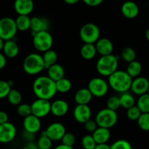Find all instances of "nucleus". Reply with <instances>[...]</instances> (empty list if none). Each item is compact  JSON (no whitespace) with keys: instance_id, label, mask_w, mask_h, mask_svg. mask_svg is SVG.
I'll use <instances>...</instances> for the list:
<instances>
[{"instance_id":"f257e3e1","label":"nucleus","mask_w":149,"mask_h":149,"mask_svg":"<svg viewBox=\"0 0 149 149\" xmlns=\"http://www.w3.org/2000/svg\"><path fill=\"white\" fill-rule=\"evenodd\" d=\"M33 92L37 98L50 100L57 93L56 82L48 76H39L34 81Z\"/></svg>"},{"instance_id":"f03ea898","label":"nucleus","mask_w":149,"mask_h":149,"mask_svg":"<svg viewBox=\"0 0 149 149\" xmlns=\"http://www.w3.org/2000/svg\"><path fill=\"white\" fill-rule=\"evenodd\" d=\"M132 80L126 71L117 70L108 77V84L114 91L124 93L130 90Z\"/></svg>"},{"instance_id":"7ed1b4c3","label":"nucleus","mask_w":149,"mask_h":149,"mask_svg":"<svg viewBox=\"0 0 149 149\" xmlns=\"http://www.w3.org/2000/svg\"><path fill=\"white\" fill-rule=\"evenodd\" d=\"M118 58L111 54L99 58L96 64V69L100 75L109 77L118 70Z\"/></svg>"},{"instance_id":"20e7f679","label":"nucleus","mask_w":149,"mask_h":149,"mask_svg":"<svg viewBox=\"0 0 149 149\" xmlns=\"http://www.w3.org/2000/svg\"><path fill=\"white\" fill-rule=\"evenodd\" d=\"M23 68L29 75H37L45 69L43 58L38 53H31L25 58Z\"/></svg>"},{"instance_id":"39448f33","label":"nucleus","mask_w":149,"mask_h":149,"mask_svg":"<svg viewBox=\"0 0 149 149\" xmlns=\"http://www.w3.org/2000/svg\"><path fill=\"white\" fill-rule=\"evenodd\" d=\"M95 121L99 127L110 129L116 125L118 122V114L115 111L105 108L101 109L96 115Z\"/></svg>"},{"instance_id":"423d86ee","label":"nucleus","mask_w":149,"mask_h":149,"mask_svg":"<svg viewBox=\"0 0 149 149\" xmlns=\"http://www.w3.org/2000/svg\"><path fill=\"white\" fill-rule=\"evenodd\" d=\"M80 37L84 44H95L100 39L99 28L95 23H86L80 29Z\"/></svg>"},{"instance_id":"0eeeda50","label":"nucleus","mask_w":149,"mask_h":149,"mask_svg":"<svg viewBox=\"0 0 149 149\" xmlns=\"http://www.w3.org/2000/svg\"><path fill=\"white\" fill-rule=\"evenodd\" d=\"M32 36L33 45L37 50L45 52L51 49L53 45V39L48 31L38 32L32 35Z\"/></svg>"},{"instance_id":"6e6552de","label":"nucleus","mask_w":149,"mask_h":149,"mask_svg":"<svg viewBox=\"0 0 149 149\" xmlns=\"http://www.w3.org/2000/svg\"><path fill=\"white\" fill-rule=\"evenodd\" d=\"M15 20L10 17L0 19V38L5 41L12 40L17 33Z\"/></svg>"},{"instance_id":"1a4fd4ad","label":"nucleus","mask_w":149,"mask_h":149,"mask_svg":"<svg viewBox=\"0 0 149 149\" xmlns=\"http://www.w3.org/2000/svg\"><path fill=\"white\" fill-rule=\"evenodd\" d=\"M109 84L105 79L100 77H95L89 81L88 89L91 95L96 97H104L109 90Z\"/></svg>"},{"instance_id":"9d476101","label":"nucleus","mask_w":149,"mask_h":149,"mask_svg":"<svg viewBox=\"0 0 149 149\" xmlns=\"http://www.w3.org/2000/svg\"><path fill=\"white\" fill-rule=\"evenodd\" d=\"M32 114L37 117L44 118L51 113V103L50 100L37 98L31 104Z\"/></svg>"},{"instance_id":"9b49d317","label":"nucleus","mask_w":149,"mask_h":149,"mask_svg":"<svg viewBox=\"0 0 149 149\" xmlns=\"http://www.w3.org/2000/svg\"><path fill=\"white\" fill-rule=\"evenodd\" d=\"M17 134L15 126L11 122L0 125V143H8L15 139Z\"/></svg>"},{"instance_id":"f8f14e48","label":"nucleus","mask_w":149,"mask_h":149,"mask_svg":"<svg viewBox=\"0 0 149 149\" xmlns=\"http://www.w3.org/2000/svg\"><path fill=\"white\" fill-rule=\"evenodd\" d=\"M44 132L52 141H61L64 134L67 132L64 125L59 122H53L51 124Z\"/></svg>"},{"instance_id":"ddd939ff","label":"nucleus","mask_w":149,"mask_h":149,"mask_svg":"<svg viewBox=\"0 0 149 149\" xmlns=\"http://www.w3.org/2000/svg\"><path fill=\"white\" fill-rule=\"evenodd\" d=\"M149 88V81L148 79L143 77H138L133 79L130 90L133 94L137 95H142L148 93Z\"/></svg>"},{"instance_id":"4468645a","label":"nucleus","mask_w":149,"mask_h":149,"mask_svg":"<svg viewBox=\"0 0 149 149\" xmlns=\"http://www.w3.org/2000/svg\"><path fill=\"white\" fill-rule=\"evenodd\" d=\"M73 116L78 123L84 124L91 119V110L88 105H77L73 111Z\"/></svg>"},{"instance_id":"2eb2a0df","label":"nucleus","mask_w":149,"mask_h":149,"mask_svg":"<svg viewBox=\"0 0 149 149\" xmlns=\"http://www.w3.org/2000/svg\"><path fill=\"white\" fill-rule=\"evenodd\" d=\"M23 125L25 131L35 134L40 130L42 124L39 118L34 116L33 114H31L24 118Z\"/></svg>"},{"instance_id":"dca6fc26","label":"nucleus","mask_w":149,"mask_h":149,"mask_svg":"<svg viewBox=\"0 0 149 149\" xmlns=\"http://www.w3.org/2000/svg\"><path fill=\"white\" fill-rule=\"evenodd\" d=\"M33 0H15L14 9L18 15H29L34 10Z\"/></svg>"},{"instance_id":"f3484780","label":"nucleus","mask_w":149,"mask_h":149,"mask_svg":"<svg viewBox=\"0 0 149 149\" xmlns=\"http://www.w3.org/2000/svg\"><path fill=\"white\" fill-rule=\"evenodd\" d=\"M49 29V22L44 17L34 16L31 17L30 30L32 31V34L38 33L40 31H46Z\"/></svg>"},{"instance_id":"a211bd4d","label":"nucleus","mask_w":149,"mask_h":149,"mask_svg":"<svg viewBox=\"0 0 149 149\" xmlns=\"http://www.w3.org/2000/svg\"><path fill=\"white\" fill-rule=\"evenodd\" d=\"M69 109L70 107L67 101L58 99L51 103V113L56 117H62L67 114Z\"/></svg>"},{"instance_id":"6ab92c4d","label":"nucleus","mask_w":149,"mask_h":149,"mask_svg":"<svg viewBox=\"0 0 149 149\" xmlns=\"http://www.w3.org/2000/svg\"><path fill=\"white\" fill-rule=\"evenodd\" d=\"M96 51L101 56L112 54L113 52V44L108 38H100L95 43Z\"/></svg>"},{"instance_id":"aec40b11","label":"nucleus","mask_w":149,"mask_h":149,"mask_svg":"<svg viewBox=\"0 0 149 149\" xmlns=\"http://www.w3.org/2000/svg\"><path fill=\"white\" fill-rule=\"evenodd\" d=\"M140 9L138 5L132 1H127L121 6V13L127 19H134L138 15Z\"/></svg>"},{"instance_id":"412c9836","label":"nucleus","mask_w":149,"mask_h":149,"mask_svg":"<svg viewBox=\"0 0 149 149\" xmlns=\"http://www.w3.org/2000/svg\"><path fill=\"white\" fill-rule=\"evenodd\" d=\"M93 95L88 88H81L77 90L74 96L77 105H88L92 100Z\"/></svg>"},{"instance_id":"4be33fe9","label":"nucleus","mask_w":149,"mask_h":149,"mask_svg":"<svg viewBox=\"0 0 149 149\" xmlns=\"http://www.w3.org/2000/svg\"><path fill=\"white\" fill-rule=\"evenodd\" d=\"M3 54L6 56V58H14L18 55L19 47L18 44L14 40L5 41L3 46Z\"/></svg>"},{"instance_id":"5701e85b","label":"nucleus","mask_w":149,"mask_h":149,"mask_svg":"<svg viewBox=\"0 0 149 149\" xmlns=\"http://www.w3.org/2000/svg\"><path fill=\"white\" fill-rule=\"evenodd\" d=\"M92 136L96 144H105L110 138V131L107 128L98 127L97 129L92 133Z\"/></svg>"},{"instance_id":"b1692460","label":"nucleus","mask_w":149,"mask_h":149,"mask_svg":"<svg viewBox=\"0 0 149 149\" xmlns=\"http://www.w3.org/2000/svg\"><path fill=\"white\" fill-rule=\"evenodd\" d=\"M47 70H48V77L55 82L64 77L65 71H64V67L60 64H54L49 67Z\"/></svg>"},{"instance_id":"393cba45","label":"nucleus","mask_w":149,"mask_h":149,"mask_svg":"<svg viewBox=\"0 0 149 149\" xmlns=\"http://www.w3.org/2000/svg\"><path fill=\"white\" fill-rule=\"evenodd\" d=\"M97 51L94 44H84L80 48V55L86 61L93 59L96 56Z\"/></svg>"},{"instance_id":"a878e982","label":"nucleus","mask_w":149,"mask_h":149,"mask_svg":"<svg viewBox=\"0 0 149 149\" xmlns=\"http://www.w3.org/2000/svg\"><path fill=\"white\" fill-rule=\"evenodd\" d=\"M120 105L124 109H128L132 106H135V99L133 95L129 92L121 93L119 97Z\"/></svg>"},{"instance_id":"bb28decb","label":"nucleus","mask_w":149,"mask_h":149,"mask_svg":"<svg viewBox=\"0 0 149 149\" xmlns=\"http://www.w3.org/2000/svg\"><path fill=\"white\" fill-rule=\"evenodd\" d=\"M42 58H43L45 69H48L51 65L57 63L58 55H57V52L56 51L53 50V49H50V50L44 52L43 55H42Z\"/></svg>"},{"instance_id":"cd10ccee","label":"nucleus","mask_w":149,"mask_h":149,"mask_svg":"<svg viewBox=\"0 0 149 149\" xmlns=\"http://www.w3.org/2000/svg\"><path fill=\"white\" fill-rule=\"evenodd\" d=\"M142 65L139 61H134L128 63L126 71L132 79L140 77L142 72Z\"/></svg>"},{"instance_id":"c85d7f7f","label":"nucleus","mask_w":149,"mask_h":149,"mask_svg":"<svg viewBox=\"0 0 149 149\" xmlns=\"http://www.w3.org/2000/svg\"><path fill=\"white\" fill-rule=\"evenodd\" d=\"M15 20L18 31H26L30 29L31 18L29 15H18Z\"/></svg>"},{"instance_id":"c756f323","label":"nucleus","mask_w":149,"mask_h":149,"mask_svg":"<svg viewBox=\"0 0 149 149\" xmlns=\"http://www.w3.org/2000/svg\"><path fill=\"white\" fill-rule=\"evenodd\" d=\"M71 81L67 78H62L56 81V91L60 93H67L72 89Z\"/></svg>"},{"instance_id":"7c9ffc66","label":"nucleus","mask_w":149,"mask_h":149,"mask_svg":"<svg viewBox=\"0 0 149 149\" xmlns=\"http://www.w3.org/2000/svg\"><path fill=\"white\" fill-rule=\"evenodd\" d=\"M136 106L142 113H149V93H145L139 97Z\"/></svg>"},{"instance_id":"2f4dec72","label":"nucleus","mask_w":149,"mask_h":149,"mask_svg":"<svg viewBox=\"0 0 149 149\" xmlns=\"http://www.w3.org/2000/svg\"><path fill=\"white\" fill-rule=\"evenodd\" d=\"M136 57H137V54H136L135 50L129 47L124 48L121 51V58L128 63L136 61Z\"/></svg>"},{"instance_id":"473e14b6","label":"nucleus","mask_w":149,"mask_h":149,"mask_svg":"<svg viewBox=\"0 0 149 149\" xmlns=\"http://www.w3.org/2000/svg\"><path fill=\"white\" fill-rule=\"evenodd\" d=\"M7 97L9 103L13 106H18L21 103L22 95L18 90L12 89Z\"/></svg>"},{"instance_id":"72a5a7b5","label":"nucleus","mask_w":149,"mask_h":149,"mask_svg":"<svg viewBox=\"0 0 149 149\" xmlns=\"http://www.w3.org/2000/svg\"><path fill=\"white\" fill-rule=\"evenodd\" d=\"M53 141L45 135V132H43L38 139L37 142L39 149H51L52 147Z\"/></svg>"},{"instance_id":"f704fd0d","label":"nucleus","mask_w":149,"mask_h":149,"mask_svg":"<svg viewBox=\"0 0 149 149\" xmlns=\"http://www.w3.org/2000/svg\"><path fill=\"white\" fill-rule=\"evenodd\" d=\"M137 125L143 131H149V113H142L137 119Z\"/></svg>"},{"instance_id":"c9c22d12","label":"nucleus","mask_w":149,"mask_h":149,"mask_svg":"<svg viewBox=\"0 0 149 149\" xmlns=\"http://www.w3.org/2000/svg\"><path fill=\"white\" fill-rule=\"evenodd\" d=\"M82 146L84 149H94L96 146V141L93 139V136L91 135H86L82 138Z\"/></svg>"},{"instance_id":"e433bc0d","label":"nucleus","mask_w":149,"mask_h":149,"mask_svg":"<svg viewBox=\"0 0 149 149\" xmlns=\"http://www.w3.org/2000/svg\"><path fill=\"white\" fill-rule=\"evenodd\" d=\"M142 114L141 111L137 106H134L129 109H127V116L131 121H137L140 115Z\"/></svg>"},{"instance_id":"4c0bfd02","label":"nucleus","mask_w":149,"mask_h":149,"mask_svg":"<svg viewBox=\"0 0 149 149\" xmlns=\"http://www.w3.org/2000/svg\"><path fill=\"white\" fill-rule=\"evenodd\" d=\"M110 149H133L131 143L124 139L117 140L110 146Z\"/></svg>"},{"instance_id":"58836bf2","label":"nucleus","mask_w":149,"mask_h":149,"mask_svg":"<svg viewBox=\"0 0 149 149\" xmlns=\"http://www.w3.org/2000/svg\"><path fill=\"white\" fill-rule=\"evenodd\" d=\"M17 112L19 116L22 117H26L32 114V109H31V105L27 103H20L18 106Z\"/></svg>"},{"instance_id":"ea45409f","label":"nucleus","mask_w":149,"mask_h":149,"mask_svg":"<svg viewBox=\"0 0 149 149\" xmlns=\"http://www.w3.org/2000/svg\"><path fill=\"white\" fill-rule=\"evenodd\" d=\"M106 104L108 109L116 111V110H118L121 107L119 97H117V96H111V97H110L108 99Z\"/></svg>"},{"instance_id":"a19ab883","label":"nucleus","mask_w":149,"mask_h":149,"mask_svg":"<svg viewBox=\"0 0 149 149\" xmlns=\"http://www.w3.org/2000/svg\"><path fill=\"white\" fill-rule=\"evenodd\" d=\"M61 144L67 146L73 147L76 142V138L74 135L71 132H66L61 140Z\"/></svg>"},{"instance_id":"79ce46f5","label":"nucleus","mask_w":149,"mask_h":149,"mask_svg":"<svg viewBox=\"0 0 149 149\" xmlns=\"http://www.w3.org/2000/svg\"><path fill=\"white\" fill-rule=\"evenodd\" d=\"M11 90V87L9 84L8 81L0 80V99L7 97Z\"/></svg>"},{"instance_id":"37998d69","label":"nucleus","mask_w":149,"mask_h":149,"mask_svg":"<svg viewBox=\"0 0 149 149\" xmlns=\"http://www.w3.org/2000/svg\"><path fill=\"white\" fill-rule=\"evenodd\" d=\"M83 125H84V127L85 129H86V130L89 132H92V133H93L98 127V125L97 124H96L95 119L93 120V119H90L89 120H88L86 123L83 124Z\"/></svg>"},{"instance_id":"c03bdc74","label":"nucleus","mask_w":149,"mask_h":149,"mask_svg":"<svg viewBox=\"0 0 149 149\" xmlns=\"http://www.w3.org/2000/svg\"><path fill=\"white\" fill-rule=\"evenodd\" d=\"M82 1L89 7H96L102 4L104 0H82Z\"/></svg>"},{"instance_id":"a18cd8bd","label":"nucleus","mask_w":149,"mask_h":149,"mask_svg":"<svg viewBox=\"0 0 149 149\" xmlns=\"http://www.w3.org/2000/svg\"><path fill=\"white\" fill-rule=\"evenodd\" d=\"M8 122V115L4 111H0V125Z\"/></svg>"},{"instance_id":"49530a36","label":"nucleus","mask_w":149,"mask_h":149,"mask_svg":"<svg viewBox=\"0 0 149 149\" xmlns=\"http://www.w3.org/2000/svg\"><path fill=\"white\" fill-rule=\"evenodd\" d=\"M23 138L26 140L28 142H32L33 141V138H34V134L30 133V132H28L24 130L23 133Z\"/></svg>"},{"instance_id":"de8ad7c7","label":"nucleus","mask_w":149,"mask_h":149,"mask_svg":"<svg viewBox=\"0 0 149 149\" xmlns=\"http://www.w3.org/2000/svg\"><path fill=\"white\" fill-rule=\"evenodd\" d=\"M7 64V58L3 53L0 52V70L3 69Z\"/></svg>"},{"instance_id":"09e8293b","label":"nucleus","mask_w":149,"mask_h":149,"mask_svg":"<svg viewBox=\"0 0 149 149\" xmlns=\"http://www.w3.org/2000/svg\"><path fill=\"white\" fill-rule=\"evenodd\" d=\"M23 149H39L37 143L34 142H28L26 145L24 146Z\"/></svg>"},{"instance_id":"8fccbe9b","label":"nucleus","mask_w":149,"mask_h":149,"mask_svg":"<svg viewBox=\"0 0 149 149\" xmlns=\"http://www.w3.org/2000/svg\"><path fill=\"white\" fill-rule=\"evenodd\" d=\"M94 149H110V146L107 143L105 144H97Z\"/></svg>"},{"instance_id":"3c124183","label":"nucleus","mask_w":149,"mask_h":149,"mask_svg":"<svg viewBox=\"0 0 149 149\" xmlns=\"http://www.w3.org/2000/svg\"><path fill=\"white\" fill-rule=\"evenodd\" d=\"M54 149H74L73 147H70V146H67L63 145V144H60V145L57 146L56 147H55Z\"/></svg>"},{"instance_id":"603ef678","label":"nucleus","mask_w":149,"mask_h":149,"mask_svg":"<svg viewBox=\"0 0 149 149\" xmlns=\"http://www.w3.org/2000/svg\"><path fill=\"white\" fill-rule=\"evenodd\" d=\"M64 2L67 4H70V5H72V4H77L80 0H64Z\"/></svg>"},{"instance_id":"864d4df0","label":"nucleus","mask_w":149,"mask_h":149,"mask_svg":"<svg viewBox=\"0 0 149 149\" xmlns=\"http://www.w3.org/2000/svg\"><path fill=\"white\" fill-rule=\"evenodd\" d=\"M4 41L0 38V52L2 50L3 46H4Z\"/></svg>"},{"instance_id":"5fc2aeb1","label":"nucleus","mask_w":149,"mask_h":149,"mask_svg":"<svg viewBox=\"0 0 149 149\" xmlns=\"http://www.w3.org/2000/svg\"><path fill=\"white\" fill-rule=\"evenodd\" d=\"M145 36L146 39H147V40L149 42V28L147 29V30H146L145 33Z\"/></svg>"},{"instance_id":"6e6d98bb","label":"nucleus","mask_w":149,"mask_h":149,"mask_svg":"<svg viewBox=\"0 0 149 149\" xmlns=\"http://www.w3.org/2000/svg\"><path fill=\"white\" fill-rule=\"evenodd\" d=\"M8 81V83H9V84H10V87H13V84H14V82H13V81H12V80H10V81Z\"/></svg>"},{"instance_id":"4d7b16f0","label":"nucleus","mask_w":149,"mask_h":149,"mask_svg":"<svg viewBox=\"0 0 149 149\" xmlns=\"http://www.w3.org/2000/svg\"><path fill=\"white\" fill-rule=\"evenodd\" d=\"M148 93H149V88H148Z\"/></svg>"}]
</instances>
